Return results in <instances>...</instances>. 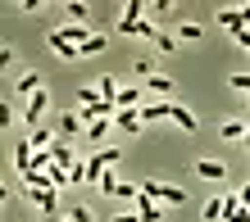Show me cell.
I'll return each instance as SVG.
<instances>
[{"label": "cell", "instance_id": "obj_1", "mask_svg": "<svg viewBox=\"0 0 250 222\" xmlns=\"http://www.w3.org/2000/svg\"><path fill=\"white\" fill-rule=\"evenodd\" d=\"M141 190H146L150 200H159V204H182V200H187V190H182V186H164V182H146Z\"/></svg>", "mask_w": 250, "mask_h": 222}, {"label": "cell", "instance_id": "obj_2", "mask_svg": "<svg viewBox=\"0 0 250 222\" xmlns=\"http://www.w3.org/2000/svg\"><path fill=\"white\" fill-rule=\"evenodd\" d=\"M137 213H141V222H159V218H164V204H159V200H150V195L141 190V200H137Z\"/></svg>", "mask_w": 250, "mask_h": 222}, {"label": "cell", "instance_id": "obj_3", "mask_svg": "<svg viewBox=\"0 0 250 222\" xmlns=\"http://www.w3.org/2000/svg\"><path fill=\"white\" fill-rule=\"evenodd\" d=\"M55 141H60V131H50V127H37V131H27V145H32V150H50Z\"/></svg>", "mask_w": 250, "mask_h": 222}, {"label": "cell", "instance_id": "obj_4", "mask_svg": "<svg viewBox=\"0 0 250 222\" xmlns=\"http://www.w3.org/2000/svg\"><path fill=\"white\" fill-rule=\"evenodd\" d=\"M50 159H55V164H60V168H73V164H78V159H73V145L60 136V141H55L50 145Z\"/></svg>", "mask_w": 250, "mask_h": 222}, {"label": "cell", "instance_id": "obj_5", "mask_svg": "<svg viewBox=\"0 0 250 222\" xmlns=\"http://www.w3.org/2000/svg\"><path fill=\"white\" fill-rule=\"evenodd\" d=\"M50 50L60 55V59H73V55H82L78 46H73V41H64V32H60V27H55V32H50Z\"/></svg>", "mask_w": 250, "mask_h": 222}, {"label": "cell", "instance_id": "obj_6", "mask_svg": "<svg viewBox=\"0 0 250 222\" xmlns=\"http://www.w3.org/2000/svg\"><path fill=\"white\" fill-rule=\"evenodd\" d=\"M196 172L205 177V182H223V172H228V168L218 164V159H200V164H196Z\"/></svg>", "mask_w": 250, "mask_h": 222}, {"label": "cell", "instance_id": "obj_7", "mask_svg": "<svg viewBox=\"0 0 250 222\" xmlns=\"http://www.w3.org/2000/svg\"><path fill=\"white\" fill-rule=\"evenodd\" d=\"M37 91H41V73H37V68H27L23 77H19V95H27V100H32Z\"/></svg>", "mask_w": 250, "mask_h": 222}, {"label": "cell", "instance_id": "obj_8", "mask_svg": "<svg viewBox=\"0 0 250 222\" xmlns=\"http://www.w3.org/2000/svg\"><path fill=\"white\" fill-rule=\"evenodd\" d=\"M78 131H86V123H82V113H64V118H60V136L68 141V136H78Z\"/></svg>", "mask_w": 250, "mask_h": 222}, {"label": "cell", "instance_id": "obj_9", "mask_svg": "<svg viewBox=\"0 0 250 222\" xmlns=\"http://www.w3.org/2000/svg\"><path fill=\"white\" fill-rule=\"evenodd\" d=\"M137 113H141V123H159V118H173V105H168V100H159V105L137 109Z\"/></svg>", "mask_w": 250, "mask_h": 222}, {"label": "cell", "instance_id": "obj_10", "mask_svg": "<svg viewBox=\"0 0 250 222\" xmlns=\"http://www.w3.org/2000/svg\"><path fill=\"white\" fill-rule=\"evenodd\" d=\"M146 91H150V95H173V77L155 73V77H146Z\"/></svg>", "mask_w": 250, "mask_h": 222}, {"label": "cell", "instance_id": "obj_11", "mask_svg": "<svg viewBox=\"0 0 250 222\" xmlns=\"http://www.w3.org/2000/svg\"><path fill=\"white\" fill-rule=\"evenodd\" d=\"M60 32H64V41H73V46H86V41H91L86 23H68V27H60Z\"/></svg>", "mask_w": 250, "mask_h": 222}, {"label": "cell", "instance_id": "obj_12", "mask_svg": "<svg viewBox=\"0 0 250 222\" xmlns=\"http://www.w3.org/2000/svg\"><path fill=\"white\" fill-rule=\"evenodd\" d=\"M218 23H223V27H228L232 37H237L241 27H246V18H241V9H223V14H218Z\"/></svg>", "mask_w": 250, "mask_h": 222}, {"label": "cell", "instance_id": "obj_13", "mask_svg": "<svg viewBox=\"0 0 250 222\" xmlns=\"http://www.w3.org/2000/svg\"><path fill=\"white\" fill-rule=\"evenodd\" d=\"M32 154H37V150H32V145H27V136H23V141H19V150H14V164H19V172L32 168Z\"/></svg>", "mask_w": 250, "mask_h": 222}, {"label": "cell", "instance_id": "obj_14", "mask_svg": "<svg viewBox=\"0 0 250 222\" xmlns=\"http://www.w3.org/2000/svg\"><path fill=\"white\" fill-rule=\"evenodd\" d=\"M114 123H119L123 131H141V113H132V109H119V113H114Z\"/></svg>", "mask_w": 250, "mask_h": 222}, {"label": "cell", "instance_id": "obj_15", "mask_svg": "<svg viewBox=\"0 0 250 222\" xmlns=\"http://www.w3.org/2000/svg\"><path fill=\"white\" fill-rule=\"evenodd\" d=\"M246 127H250V123H241V118H228L218 131H223V141H237V136H246Z\"/></svg>", "mask_w": 250, "mask_h": 222}, {"label": "cell", "instance_id": "obj_16", "mask_svg": "<svg viewBox=\"0 0 250 222\" xmlns=\"http://www.w3.org/2000/svg\"><path fill=\"white\" fill-rule=\"evenodd\" d=\"M200 218H205V222H223V200H218V195H214V200H205Z\"/></svg>", "mask_w": 250, "mask_h": 222}, {"label": "cell", "instance_id": "obj_17", "mask_svg": "<svg viewBox=\"0 0 250 222\" xmlns=\"http://www.w3.org/2000/svg\"><path fill=\"white\" fill-rule=\"evenodd\" d=\"M173 123H178L182 131H196V113H191V109H182V105H173Z\"/></svg>", "mask_w": 250, "mask_h": 222}, {"label": "cell", "instance_id": "obj_18", "mask_svg": "<svg viewBox=\"0 0 250 222\" xmlns=\"http://www.w3.org/2000/svg\"><path fill=\"white\" fill-rule=\"evenodd\" d=\"M132 105H141V86H123L119 91V109H132Z\"/></svg>", "mask_w": 250, "mask_h": 222}, {"label": "cell", "instance_id": "obj_19", "mask_svg": "<svg viewBox=\"0 0 250 222\" xmlns=\"http://www.w3.org/2000/svg\"><path fill=\"white\" fill-rule=\"evenodd\" d=\"M100 100H105V95H100L96 86H82V91H78V109H82V105H100Z\"/></svg>", "mask_w": 250, "mask_h": 222}, {"label": "cell", "instance_id": "obj_20", "mask_svg": "<svg viewBox=\"0 0 250 222\" xmlns=\"http://www.w3.org/2000/svg\"><path fill=\"white\" fill-rule=\"evenodd\" d=\"M86 14H91V5H82V0H73V5H68V18L73 23H86Z\"/></svg>", "mask_w": 250, "mask_h": 222}, {"label": "cell", "instance_id": "obj_21", "mask_svg": "<svg viewBox=\"0 0 250 222\" xmlns=\"http://www.w3.org/2000/svg\"><path fill=\"white\" fill-rule=\"evenodd\" d=\"M105 131H109V118H105V123H91V127H86V141H91V145H96L100 136H105Z\"/></svg>", "mask_w": 250, "mask_h": 222}, {"label": "cell", "instance_id": "obj_22", "mask_svg": "<svg viewBox=\"0 0 250 222\" xmlns=\"http://www.w3.org/2000/svg\"><path fill=\"white\" fill-rule=\"evenodd\" d=\"M178 37H182V41H200L205 32H200V27H196V23H182V27H178Z\"/></svg>", "mask_w": 250, "mask_h": 222}, {"label": "cell", "instance_id": "obj_23", "mask_svg": "<svg viewBox=\"0 0 250 222\" xmlns=\"http://www.w3.org/2000/svg\"><path fill=\"white\" fill-rule=\"evenodd\" d=\"M82 55H100V50H105V37H91V41H86V46H78Z\"/></svg>", "mask_w": 250, "mask_h": 222}, {"label": "cell", "instance_id": "obj_24", "mask_svg": "<svg viewBox=\"0 0 250 222\" xmlns=\"http://www.w3.org/2000/svg\"><path fill=\"white\" fill-rule=\"evenodd\" d=\"M228 82H232V86H237V91H246V95H250V73H232V77H228Z\"/></svg>", "mask_w": 250, "mask_h": 222}, {"label": "cell", "instance_id": "obj_25", "mask_svg": "<svg viewBox=\"0 0 250 222\" xmlns=\"http://www.w3.org/2000/svg\"><path fill=\"white\" fill-rule=\"evenodd\" d=\"M68 222H91V213H86L82 204H78V209H68Z\"/></svg>", "mask_w": 250, "mask_h": 222}, {"label": "cell", "instance_id": "obj_26", "mask_svg": "<svg viewBox=\"0 0 250 222\" xmlns=\"http://www.w3.org/2000/svg\"><path fill=\"white\" fill-rule=\"evenodd\" d=\"M232 41H237V46H246V50H250V27H241V32L232 37Z\"/></svg>", "mask_w": 250, "mask_h": 222}, {"label": "cell", "instance_id": "obj_27", "mask_svg": "<svg viewBox=\"0 0 250 222\" xmlns=\"http://www.w3.org/2000/svg\"><path fill=\"white\" fill-rule=\"evenodd\" d=\"M109 222H141V213H119V218H109Z\"/></svg>", "mask_w": 250, "mask_h": 222}, {"label": "cell", "instance_id": "obj_28", "mask_svg": "<svg viewBox=\"0 0 250 222\" xmlns=\"http://www.w3.org/2000/svg\"><path fill=\"white\" fill-rule=\"evenodd\" d=\"M241 18H246V27H250V5H241Z\"/></svg>", "mask_w": 250, "mask_h": 222}, {"label": "cell", "instance_id": "obj_29", "mask_svg": "<svg viewBox=\"0 0 250 222\" xmlns=\"http://www.w3.org/2000/svg\"><path fill=\"white\" fill-rule=\"evenodd\" d=\"M237 222H250V209H241V213H237Z\"/></svg>", "mask_w": 250, "mask_h": 222}, {"label": "cell", "instance_id": "obj_30", "mask_svg": "<svg viewBox=\"0 0 250 222\" xmlns=\"http://www.w3.org/2000/svg\"><path fill=\"white\" fill-rule=\"evenodd\" d=\"M246 145H250V127H246Z\"/></svg>", "mask_w": 250, "mask_h": 222}]
</instances>
